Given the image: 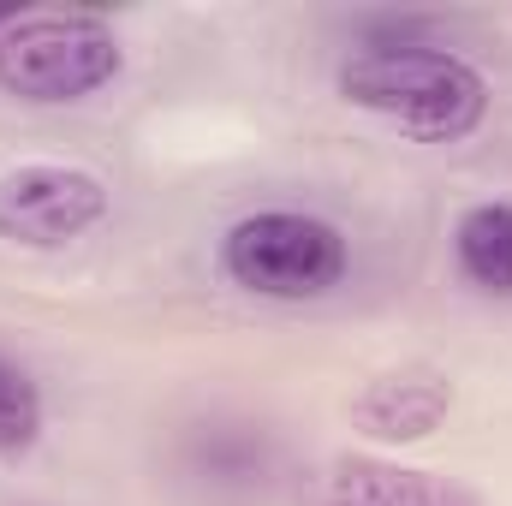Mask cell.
<instances>
[{"instance_id":"cell-4","label":"cell","mask_w":512,"mask_h":506,"mask_svg":"<svg viewBox=\"0 0 512 506\" xmlns=\"http://www.w3.org/2000/svg\"><path fill=\"white\" fill-rule=\"evenodd\" d=\"M108 215V185L84 167H18L0 179V239L54 251Z\"/></svg>"},{"instance_id":"cell-5","label":"cell","mask_w":512,"mask_h":506,"mask_svg":"<svg viewBox=\"0 0 512 506\" xmlns=\"http://www.w3.org/2000/svg\"><path fill=\"white\" fill-rule=\"evenodd\" d=\"M298 506H483V501L471 489L435 477V471L387 465V459H364V453H334V459H322L298 477Z\"/></svg>"},{"instance_id":"cell-1","label":"cell","mask_w":512,"mask_h":506,"mask_svg":"<svg viewBox=\"0 0 512 506\" xmlns=\"http://www.w3.org/2000/svg\"><path fill=\"white\" fill-rule=\"evenodd\" d=\"M340 96L429 143H453L489 114V84L459 54L417 42H370L364 54H352L340 66Z\"/></svg>"},{"instance_id":"cell-6","label":"cell","mask_w":512,"mask_h":506,"mask_svg":"<svg viewBox=\"0 0 512 506\" xmlns=\"http://www.w3.org/2000/svg\"><path fill=\"white\" fill-rule=\"evenodd\" d=\"M447 405H453L447 376L411 364V370H393V376L370 381L364 399L352 405V417H358L370 435H382V441H417V435H429V429L447 417Z\"/></svg>"},{"instance_id":"cell-7","label":"cell","mask_w":512,"mask_h":506,"mask_svg":"<svg viewBox=\"0 0 512 506\" xmlns=\"http://www.w3.org/2000/svg\"><path fill=\"white\" fill-rule=\"evenodd\" d=\"M453 251H459V268L489 286V292H512V209L507 203H483L459 221L453 233Z\"/></svg>"},{"instance_id":"cell-8","label":"cell","mask_w":512,"mask_h":506,"mask_svg":"<svg viewBox=\"0 0 512 506\" xmlns=\"http://www.w3.org/2000/svg\"><path fill=\"white\" fill-rule=\"evenodd\" d=\"M42 429V393L18 364L0 358V453H24Z\"/></svg>"},{"instance_id":"cell-2","label":"cell","mask_w":512,"mask_h":506,"mask_svg":"<svg viewBox=\"0 0 512 506\" xmlns=\"http://www.w3.org/2000/svg\"><path fill=\"white\" fill-rule=\"evenodd\" d=\"M120 72V42L96 12H18L0 30V90L18 102H78Z\"/></svg>"},{"instance_id":"cell-9","label":"cell","mask_w":512,"mask_h":506,"mask_svg":"<svg viewBox=\"0 0 512 506\" xmlns=\"http://www.w3.org/2000/svg\"><path fill=\"white\" fill-rule=\"evenodd\" d=\"M12 18H18V12H12V6H0V30H6V24H12Z\"/></svg>"},{"instance_id":"cell-3","label":"cell","mask_w":512,"mask_h":506,"mask_svg":"<svg viewBox=\"0 0 512 506\" xmlns=\"http://www.w3.org/2000/svg\"><path fill=\"white\" fill-rule=\"evenodd\" d=\"M227 274L262 298H316L346 274V239L298 209H268L227 233Z\"/></svg>"}]
</instances>
